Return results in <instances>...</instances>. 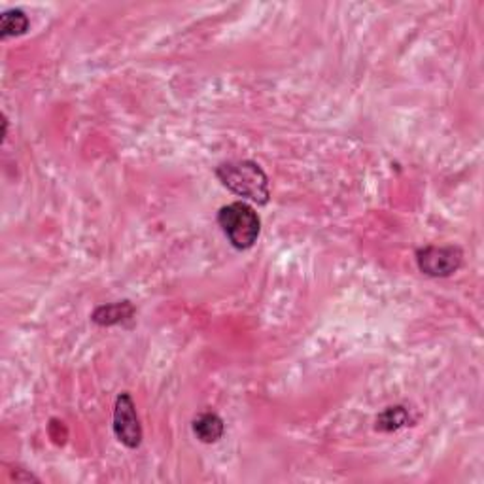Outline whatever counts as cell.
Returning <instances> with one entry per match:
<instances>
[{
  "instance_id": "cell-7",
  "label": "cell",
  "mask_w": 484,
  "mask_h": 484,
  "mask_svg": "<svg viewBox=\"0 0 484 484\" xmlns=\"http://www.w3.org/2000/svg\"><path fill=\"white\" fill-rule=\"evenodd\" d=\"M31 21L27 14L19 8H12L3 12L0 15V36L10 38V36H21L29 31Z\"/></svg>"
},
{
  "instance_id": "cell-3",
  "label": "cell",
  "mask_w": 484,
  "mask_h": 484,
  "mask_svg": "<svg viewBox=\"0 0 484 484\" xmlns=\"http://www.w3.org/2000/svg\"><path fill=\"white\" fill-rule=\"evenodd\" d=\"M464 263V251L458 246H426L416 251V265L428 277L445 279Z\"/></svg>"
},
{
  "instance_id": "cell-2",
  "label": "cell",
  "mask_w": 484,
  "mask_h": 484,
  "mask_svg": "<svg viewBox=\"0 0 484 484\" xmlns=\"http://www.w3.org/2000/svg\"><path fill=\"white\" fill-rule=\"evenodd\" d=\"M218 225L229 244L237 250H248L258 242L261 233V220L258 213L250 204L235 201L225 204L218 213Z\"/></svg>"
},
{
  "instance_id": "cell-8",
  "label": "cell",
  "mask_w": 484,
  "mask_h": 484,
  "mask_svg": "<svg viewBox=\"0 0 484 484\" xmlns=\"http://www.w3.org/2000/svg\"><path fill=\"white\" fill-rule=\"evenodd\" d=\"M411 422V416L409 411L402 405H395V407H388L384 409L381 414L376 418V430L378 432H397L405 428Z\"/></svg>"
},
{
  "instance_id": "cell-5",
  "label": "cell",
  "mask_w": 484,
  "mask_h": 484,
  "mask_svg": "<svg viewBox=\"0 0 484 484\" xmlns=\"http://www.w3.org/2000/svg\"><path fill=\"white\" fill-rule=\"evenodd\" d=\"M192 428H194L195 437L204 445L218 443V441L223 437V432H225V424H223V420L220 418V414L210 413V411L197 414L194 418Z\"/></svg>"
},
{
  "instance_id": "cell-1",
  "label": "cell",
  "mask_w": 484,
  "mask_h": 484,
  "mask_svg": "<svg viewBox=\"0 0 484 484\" xmlns=\"http://www.w3.org/2000/svg\"><path fill=\"white\" fill-rule=\"evenodd\" d=\"M216 176L235 195L250 199L258 204L269 203V178L256 161H225L216 166Z\"/></svg>"
},
{
  "instance_id": "cell-6",
  "label": "cell",
  "mask_w": 484,
  "mask_h": 484,
  "mask_svg": "<svg viewBox=\"0 0 484 484\" xmlns=\"http://www.w3.org/2000/svg\"><path fill=\"white\" fill-rule=\"evenodd\" d=\"M133 317H135V307L131 305V301H119V303H110V305L99 307L93 312L91 320L97 326L110 327V326H118V324L128 322Z\"/></svg>"
},
{
  "instance_id": "cell-4",
  "label": "cell",
  "mask_w": 484,
  "mask_h": 484,
  "mask_svg": "<svg viewBox=\"0 0 484 484\" xmlns=\"http://www.w3.org/2000/svg\"><path fill=\"white\" fill-rule=\"evenodd\" d=\"M114 433L121 445L138 449L142 443V426L129 392H121L114 405Z\"/></svg>"
}]
</instances>
